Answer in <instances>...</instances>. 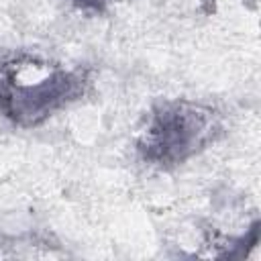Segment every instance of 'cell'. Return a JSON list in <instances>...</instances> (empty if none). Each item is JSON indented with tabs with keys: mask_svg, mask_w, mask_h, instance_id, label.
<instances>
[{
	"mask_svg": "<svg viewBox=\"0 0 261 261\" xmlns=\"http://www.w3.org/2000/svg\"><path fill=\"white\" fill-rule=\"evenodd\" d=\"M80 80L55 65L27 59L10 61L0 69V110L16 124L31 126L73 100Z\"/></svg>",
	"mask_w": 261,
	"mask_h": 261,
	"instance_id": "obj_1",
	"label": "cell"
},
{
	"mask_svg": "<svg viewBox=\"0 0 261 261\" xmlns=\"http://www.w3.org/2000/svg\"><path fill=\"white\" fill-rule=\"evenodd\" d=\"M212 118L194 104H169L153 116L143 151L157 163H177L204 147L212 135Z\"/></svg>",
	"mask_w": 261,
	"mask_h": 261,
	"instance_id": "obj_2",
	"label": "cell"
}]
</instances>
